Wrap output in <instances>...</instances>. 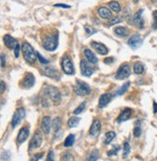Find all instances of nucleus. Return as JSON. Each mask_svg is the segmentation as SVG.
<instances>
[{
	"mask_svg": "<svg viewBox=\"0 0 157 161\" xmlns=\"http://www.w3.org/2000/svg\"><path fill=\"white\" fill-rule=\"evenodd\" d=\"M43 47L45 48L47 51H54L58 47V34L56 32L55 34H51V35H48L43 40Z\"/></svg>",
	"mask_w": 157,
	"mask_h": 161,
	"instance_id": "2",
	"label": "nucleus"
},
{
	"mask_svg": "<svg viewBox=\"0 0 157 161\" xmlns=\"http://www.w3.org/2000/svg\"><path fill=\"white\" fill-rule=\"evenodd\" d=\"M91 64L92 63H90L89 61H87V60H82L81 61L82 75H84L85 77H90L95 72V67Z\"/></svg>",
	"mask_w": 157,
	"mask_h": 161,
	"instance_id": "7",
	"label": "nucleus"
},
{
	"mask_svg": "<svg viewBox=\"0 0 157 161\" xmlns=\"http://www.w3.org/2000/svg\"><path fill=\"white\" fill-rule=\"evenodd\" d=\"M100 131H101V122H100L99 119H94L89 129V135L92 137H95L100 133Z\"/></svg>",
	"mask_w": 157,
	"mask_h": 161,
	"instance_id": "17",
	"label": "nucleus"
},
{
	"mask_svg": "<svg viewBox=\"0 0 157 161\" xmlns=\"http://www.w3.org/2000/svg\"><path fill=\"white\" fill-rule=\"evenodd\" d=\"M128 45L131 49L137 50L143 45V39L140 34H134L133 36H131L128 40Z\"/></svg>",
	"mask_w": 157,
	"mask_h": 161,
	"instance_id": "10",
	"label": "nucleus"
},
{
	"mask_svg": "<svg viewBox=\"0 0 157 161\" xmlns=\"http://www.w3.org/2000/svg\"><path fill=\"white\" fill-rule=\"evenodd\" d=\"M141 124H142L141 120H138L135 122V127H134V130H133V134L136 138H139L142 135V125Z\"/></svg>",
	"mask_w": 157,
	"mask_h": 161,
	"instance_id": "24",
	"label": "nucleus"
},
{
	"mask_svg": "<svg viewBox=\"0 0 157 161\" xmlns=\"http://www.w3.org/2000/svg\"><path fill=\"white\" fill-rule=\"evenodd\" d=\"M109 7L111 8V10L113 11L115 13H119L120 12V4L117 1H111L109 3Z\"/></svg>",
	"mask_w": 157,
	"mask_h": 161,
	"instance_id": "29",
	"label": "nucleus"
},
{
	"mask_svg": "<svg viewBox=\"0 0 157 161\" xmlns=\"http://www.w3.org/2000/svg\"><path fill=\"white\" fill-rule=\"evenodd\" d=\"M115 33L119 37H126L129 34V30L123 26H117L115 28Z\"/></svg>",
	"mask_w": 157,
	"mask_h": 161,
	"instance_id": "23",
	"label": "nucleus"
},
{
	"mask_svg": "<svg viewBox=\"0 0 157 161\" xmlns=\"http://www.w3.org/2000/svg\"><path fill=\"white\" fill-rule=\"evenodd\" d=\"M156 160H157V158H156Z\"/></svg>",
	"mask_w": 157,
	"mask_h": 161,
	"instance_id": "51",
	"label": "nucleus"
},
{
	"mask_svg": "<svg viewBox=\"0 0 157 161\" xmlns=\"http://www.w3.org/2000/svg\"><path fill=\"white\" fill-rule=\"evenodd\" d=\"M0 85H1V93H3V92H4V90H5L6 85H5V84H4V82H3V81L0 82Z\"/></svg>",
	"mask_w": 157,
	"mask_h": 161,
	"instance_id": "48",
	"label": "nucleus"
},
{
	"mask_svg": "<svg viewBox=\"0 0 157 161\" xmlns=\"http://www.w3.org/2000/svg\"><path fill=\"white\" fill-rule=\"evenodd\" d=\"M21 51H23V55L24 60L29 64H34L36 62L37 59V54H35L33 48L31 45L27 42H24L23 46H21Z\"/></svg>",
	"mask_w": 157,
	"mask_h": 161,
	"instance_id": "1",
	"label": "nucleus"
},
{
	"mask_svg": "<svg viewBox=\"0 0 157 161\" xmlns=\"http://www.w3.org/2000/svg\"><path fill=\"white\" fill-rule=\"evenodd\" d=\"M60 161H75V158H74V156L70 152H65L61 156Z\"/></svg>",
	"mask_w": 157,
	"mask_h": 161,
	"instance_id": "34",
	"label": "nucleus"
},
{
	"mask_svg": "<svg viewBox=\"0 0 157 161\" xmlns=\"http://www.w3.org/2000/svg\"><path fill=\"white\" fill-rule=\"evenodd\" d=\"M6 66V58H5V55L1 54V67L4 68Z\"/></svg>",
	"mask_w": 157,
	"mask_h": 161,
	"instance_id": "45",
	"label": "nucleus"
},
{
	"mask_svg": "<svg viewBox=\"0 0 157 161\" xmlns=\"http://www.w3.org/2000/svg\"><path fill=\"white\" fill-rule=\"evenodd\" d=\"M134 1H138V0H134Z\"/></svg>",
	"mask_w": 157,
	"mask_h": 161,
	"instance_id": "50",
	"label": "nucleus"
},
{
	"mask_svg": "<svg viewBox=\"0 0 157 161\" xmlns=\"http://www.w3.org/2000/svg\"><path fill=\"white\" fill-rule=\"evenodd\" d=\"M91 47L93 48V49L97 51L99 54H102V55H106L109 53V50L108 48L105 46L102 43H99V42H95L93 41L91 43Z\"/></svg>",
	"mask_w": 157,
	"mask_h": 161,
	"instance_id": "14",
	"label": "nucleus"
},
{
	"mask_svg": "<svg viewBox=\"0 0 157 161\" xmlns=\"http://www.w3.org/2000/svg\"><path fill=\"white\" fill-rule=\"evenodd\" d=\"M131 115H132V110H131V109H129V108H126V109H124V110L121 112V114L119 115V117H117L116 121L119 123L124 122V121L128 120L130 119Z\"/></svg>",
	"mask_w": 157,
	"mask_h": 161,
	"instance_id": "19",
	"label": "nucleus"
},
{
	"mask_svg": "<svg viewBox=\"0 0 157 161\" xmlns=\"http://www.w3.org/2000/svg\"><path fill=\"white\" fill-rule=\"evenodd\" d=\"M121 21V20L120 19H119V18H112L111 20H110V25H112V24H115V23H120Z\"/></svg>",
	"mask_w": 157,
	"mask_h": 161,
	"instance_id": "41",
	"label": "nucleus"
},
{
	"mask_svg": "<svg viewBox=\"0 0 157 161\" xmlns=\"http://www.w3.org/2000/svg\"><path fill=\"white\" fill-rule=\"evenodd\" d=\"M99 158V150H93L90 153L86 156L85 161H97Z\"/></svg>",
	"mask_w": 157,
	"mask_h": 161,
	"instance_id": "25",
	"label": "nucleus"
},
{
	"mask_svg": "<svg viewBox=\"0 0 157 161\" xmlns=\"http://www.w3.org/2000/svg\"><path fill=\"white\" fill-rule=\"evenodd\" d=\"M73 90L78 96H86V95H88L90 93L91 88L86 82L77 80L76 85L73 86Z\"/></svg>",
	"mask_w": 157,
	"mask_h": 161,
	"instance_id": "3",
	"label": "nucleus"
},
{
	"mask_svg": "<svg viewBox=\"0 0 157 161\" xmlns=\"http://www.w3.org/2000/svg\"><path fill=\"white\" fill-rule=\"evenodd\" d=\"M142 14H143V10H140L138 13L135 14L133 18V23L136 25V27H138L139 29H143L145 27V20L143 19Z\"/></svg>",
	"mask_w": 157,
	"mask_h": 161,
	"instance_id": "15",
	"label": "nucleus"
},
{
	"mask_svg": "<svg viewBox=\"0 0 157 161\" xmlns=\"http://www.w3.org/2000/svg\"><path fill=\"white\" fill-rule=\"evenodd\" d=\"M120 150V147L119 146H115L112 147V150H110L108 152V155L109 156H112V155H116L117 153H119V150Z\"/></svg>",
	"mask_w": 157,
	"mask_h": 161,
	"instance_id": "36",
	"label": "nucleus"
},
{
	"mask_svg": "<svg viewBox=\"0 0 157 161\" xmlns=\"http://www.w3.org/2000/svg\"><path fill=\"white\" fill-rule=\"evenodd\" d=\"M20 44H17V46L15 48V56L16 57H19V54H20Z\"/></svg>",
	"mask_w": 157,
	"mask_h": 161,
	"instance_id": "44",
	"label": "nucleus"
},
{
	"mask_svg": "<svg viewBox=\"0 0 157 161\" xmlns=\"http://www.w3.org/2000/svg\"><path fill=\"white\" fill-rule=\"evenodd\" d=\"M34 82H35V78L32 75L31 73H27L26 75L23 77V82H21V86L24 88H32L34 85Z\"/></svg>",
	"mask_w": 157,
	"mask_h": 161,
	"instance_id": "13",
	"label": "nucleus"
},
{
	"mask_svg": "<svg viewBox=\"0 0 157 161\" xmlns=\"http://www.w3.org/2000/svg\"><path fill=\"white\" fill-rule=\"evenodd\" d=\"M3 40H4V44H5V46L10 50H15V48L17 46V44H19L16 39L14 37H12L11 35H9V34H6V35L4 36Z\"/></svg>",
	"mask_w": 157,
	"mask_h": 161,
	"instance_id": "16",
	"label": "nucleus"
},
{
	"mask_svg": "<svg viewBox=\"0 0 157 161\" xmlns=\"http://www.w3.org/2000/svg\"><path fill=\"white\" fill-rule=\"evenodd\" d=\"M36 54H37V58L39 59V61H40L42 64H48V63H49V60L46 59L45 57H43V56L40 54V53H39V51H37Z\"/></svg>",
	"mask_w": 157,
	"mask_h": 161,
	"instance_id": "38",
	"label": "nucleus"
},
{
	"mask_svg": "<svg viewBox=\"0 0 157 161\" xmlns=\"http://www.w3.org/2000/svg\"><path fill=\"white\" fill-rule=\"evenodd\" d=\"M153 113L154 114H157V103L156 102L153 103Z\"/></svg>",
	"mask_w": 157,
	"mask_h": 161,
	"instance_id": "49",
	"label": "nucleus"
},
{
	"mask_svg": "<svg viewBox=\"0 0 157 161\" xmlns=\"http://www.w3.org/2000/svg\"><path fill=\"white\" fill-rule=\"evenodd\" d=\"M145 71V67L141 62H137L134 65V73L137 74V75H141Z\"/></svg>",
	"mask_w": 157,
	"mask_h": 161,
	"instance_id": "28",
	"label": "nucleus"
},
{
	"mask_svg": "<svg viewBox=\"0 0 157 161\" xmlns=\"http://www.w3.org/2000/svg\"><path fill=\"white\" fill-rule=\"evenodd\" d=\"M75 140H76V137L74 134H70L69 136L65 139V142H64V147H70L74 145V143H75Z\"/></svg>",
	"mask_w": 157,
	"mask_h": 161,
	"instance_id": "27",
	"label": "nucleus"
},
{
	"mask_svg": "<svg viewBox=\"0 0 157 161\" xmlns=\"http://www.w3.org/2000/svg\"><path fill=\"white\" fill-rule=\"evenodd\" d=\"M80 120H81V119H78V117H76V116L71 117V119L68 120V126L70 128L77 127L78 123H80Z\"/></svg>",
	"mask_w": 157,
	"mask_h": 161,
	"instance_id": "30",
	"label": "nucleus"
},
{
	"mask_svg": "<svg viewBox=\"0 0 157 161\" xmlns=\"http://www.w3.org/2000/svg\"><path fill=\"white\" fill-rule=\"evenodd\" d=\"M51 128V119L49 116H46L43 117L41 122V129L45 135H49Z\"/></svg>",
	"mask_w": 157,
	"mask_h": 161,
	"instance_id": "12",
	"label": "nucleus"
},
{
	"mask_svg": "<svg viewBox=\"0 0 157 161\" xmlns=\"http://www.w3.org/2000/svg\"><path fill=\"white\" fill-rule=\"evenodd\" d=\"M130 66L128 64H123L122 66L117 70L116 74H115V79L117 80H124L127 79V78L130 76Z\"/></svg>",
	"mask_w": 157,
	"mask_h": 161,
	"instance_id": "9",
	"label": "nucleus"
},
{
	"mask_svg": "<svg viewBox=\"0 0 157 161\" xmlns=\"http://www.w3.org/2000/svg\"><path fill=\"white\" fill-rule=\"evenodd\" d=\"M25 116V110L23 108H20L15 112L14 116H13L12 119V127L16 128L17 125L20 123V121L24 119Z\"/></svg>",
	"mask_w": 157,
	"mask_h": 161,
	"instance_id": "8",
	"label": "nucleus"
},
{
	"mask_svg": "<svg viewBox=\"0 0 157 161\" xmlns=\"http://www.w3.org/2000/svg\"><path fill=\"white\" fill-rule=\"evenodd\" d=\"M46 161H55L54 160V150H51L49 151V153H48V157Z\"/></svg>",
	"mask_w": 157,
	"mask_h": 161,
	"instance_id": "40",
	"label": "nucleus"
},
{
	"mask_svg": "<svg viewBox=\"0 0 157 161\" xmlns=\"http://www.w3.org/2000/svg\"><path fill=\"white\" fill-rule=\"evenodd\" d=\"M54 7H60V8H66V9H69V8H71V6L66 5V4H55Z\"/></svg>",
	"mask_w": 157,
	"mask_h": 161,
	"instance_id": "47",
	"label": "nucleus"
},
{
	"mask_svg": "<svg viewBox=\"0 0 157 161\" xmlns=\"http://www.w3.org/2000/svg\"><path fill=\"white\" fill-rule=\"evenodd\" d=\"M84 54H85V57H86L87 61H89L90 63L92 64H96L98 62V58L96 57V55L88 49H85L84 51Z\"/></svg>",
	"mask_w": 157,
	"mask_h": 161,
	"instance_id": "21",
	"label": "nucleus"
},
{
	"mask_svg": "<svg viewBox=\"0 0 157 161\" xmlns=\"http://www.w3.org/2000/svg\"><path fill=\"white\" fill-rule=\"evenodd\" d=\"M112 98V95L111 93H104L100 96L99 99V107L100 108H104L106 107L109 103L111 102V100Z\"/></svg>",
	"mask_w": 157,
	"mask_h": 161,
	"instance_id": "20",
	"label": "nucleus"
},
{
	"mask_svg": "<svg viewBox=\"0 0 157 161\" xmlns=\"http://www.w3.org/2000/svg\"><path fill=\"white\" fill-rule=\"evenodd\" d=\"M115 138V133L113 131H109L106 133V136H105V140H104V144L106 146L110 145L112 143V141Z\"/></svg>",
	"mask_w": 157,
	"mask_h": 161,
	"instance_id": "26",
	"label": "nucleus"
},
{
	"mask_svg": "<svg viewBox=\"0 0 157 161\" xmlns=\"http://www.w3.org/2000/svg\"><path fill=\"white\" fill-rule=\"evenodd\" d=\"M41 157H43V153H39V154L34 155L33 157H32V160H34V161H38L39 159H41Z\"/></svg>",
	"mask_w": 157,
	"mask_h": 161,
	"instance_id": "46",
	"label": "nucleus"
},
{
	"mask_svg": "<svg viewBox=\"0 0 157 161\" xmlns=\"http://www.w3.org/2000/svg\"><path fill=\"white\" fill-rule=\"evenodd\" d=\"M28 136H29V129L27 127H23L20 130L19 134H17V143L19 144L24 143L26 140H27Z\"/></svg>",
	"mask_w": 157,
	"mask_h": 161,
	"instance_id": "18",
	"label": "nucleus"
},
{
	"mask_svg": "<svg viewBox=\"0 0 157 161\" xmlns=\"http://www.w3.org/2000/svg\"><path fill=\"white\" fill-rule=\"evenodd\" d=\"M45 95L50 100H51V101L54 102V104H57L60 101V99H61L60 91L58 90L57 88L52 86V85H49L45 89Z\"/></svg>",
	"mask_w": 157,
	"mask_h": 161,
	"instance_id": "4",
	"label": "nucleus"
},
{
	"mask_svg": "<svg viewBox=\"0 0 157 161\" xmlns=\"http://www.w3.org/2000/svg\"><path fill=\"white\" fill-rule=\"evenodd\" d=\"M85 107H86V102L84 101L82 103H81V105L78 106L77 109H75V111L73 112V113H74V115H80L82 111H85Z\"/></svg>",
	"mask_w": 157,
	"mask_h": 161,
	"instance_id": "35",
	"label": "nucleus"
},
{
	"mask_svg": "<svg viewBox=\"0 0 157 161\" xmlns=\"http://www.w3.org/2000/svg\"><path fill=\"white\" fill-rule=\"evenodd\" d=\"M42 142H43V136L39 131H36L34 133L31 141L29 143V147H28L29 151H32L33 150L39 149L42 145Z\"/></svg>",
	"mask_w": 157,
	"mask_h": 161,
	"instance_id": "6",
	"label": "nucleus"
},
{
	"mask_svg": "<svg viewBox=\"0 0 157 161\" xmlns=\"http://www.w3.org/2000/svg\"><path fill=\"white\" fill-rule=\"evenodd\" d=\"M113 61H115V58L113 57H107L104 59V63H106V64H111Z\"/></svg>",
	"mask_w": 157,
	"mask_h": 161,
	"instance_id": "43",
	"label": "nucleus"
},
{
	"mask_svg": "<svg viewBox=\"0 0 157 161\" xmlns=\"http://www.w3.org/2000/svg\"><path fill=\"white\" fill-rule=\"evenodd\" d=\"M10 156H11V152L8 151V150H5V151H4L3 153H2V159L5 160V159H6L5 157H7V160H8L9 158H10Z\"/></svg>",
	"mask_w": 157,
	"mask_h": 161,
	"instance_id": "42",
	"label": "nucleus"
},
{
	"mask_svg": "<svg viewBox=\"0 0 157 161\" xmlns=\"http://www.w3.org/2000/svg\"><path fill=\"white\" fill-rule=\"evenodd\" d=\"M60 126H61V119L60 117H55L54 121H52V128H54L55 133L60 129Z\"/></svg>",
	"mask_w": 157,
	"mask_h": 161,
	"instance_id": "31",
	"label": "nucleus"
},
{
	"mask_svg": "<svg viewBox=\"0 0 157 161\" xmlns=\"http://www.w3.org/2000/svg\"><path fill=\"white\" fill-rule=\"evenodd\" d=\"M130 150H131L130 145L127 142H125L123 144V154H122V157H123V158L127 157V156L129 155V153H130Z\"/></svg>",
	"mask_w": 157,
	"mask_h": 161,
	"instance_id": "33",
	"label": "nucleus"
},
{
	"mask_svg": "<svg viewBox=\"0 0 157 161\" xmlns=\"http://www.w3.org/2000/svg\"><path fill=\"white\" fill-rule=\"evenodd\" d=\"M98 15L104 20H111L112 19V12L106 7H100L98 9Z\"/></svg>",
	"mask_w": 157,
	"mask_h": 161,
	"instance_id": "22",
	"label": "nucleus"
},
{
	"mask_svg": "<svg viewBox=\"0 0 157 161\" xmlns=\"http://www.w3.org/2000/svg\"><path fill=\"white\" fill-rule=\"evenodd\" d=\"M152 17H153V21H152L151 27L153 29H157V10L153 11V13H152Z\"/></svg>",
	"mask_w": 157,
	"mask_h": 161,
	"instance_id": "37",
	"label": "nucleus"
},
{
	"mask_svg": "<svg viewBox=\"0 0 157 161\" xmlns=\"http://www.w3.org/2000/svg\"><path fill=\"white\" fill-rule=\"evenodd\" d=\"M43 74L45 76L49 77V78H51V79H54V80H59L60 79L59 72L54 67H50V66L45 67V68H44V70H43Z\"/></svg>",
	"mask_w": 157,
	"mask_h": 161,
	"instance_id": "11",
	"label": "nucleus"
},
{
	"mask_svg": "<svg viewBox=\"0 0 157 161\" xmlns=\"http://www.w3.org/2000/svg\"><path fill=\"white\" fill-rule=\"evenodd\" d=\"M129 86H130V82H125V84L116 91V95H119H119L124 94L126 91H127V89L129 88Z\"/></svg>",
	"mask_w": 157,
	"mask_h": 161,
	"instance_id": "32",
	"label": "nucleus"
},
{
	"mask_svg": "<svg viewBox=\"0 0 157 161\" xmlns=\"http://www.w3.org/2000/svg\"><path fill=\"white\" fill-rule=\"evenodd\" d=\"M61 67H62L64 73L67 74V75H74L75 74V68H74L72 60L67 55H64L61 59Z\"/></svg>",
	"mask_w": 157,
	"mask_h": 161,
	"instance_id": "5",
	"label": "nucleus"
},
{
	"mask_svg": "<svg viewBox=\"0 0 157 161\" xmlns=\"http://www.w3.org/2000/svg\"><path fill=\"white\" fill-rule=\"evenodd\" d=\"M85 30L86 31V33L88 34V35H92V34L96 33V30L93 29L92 27L88 26V25H85Z\"/></svg>",
	"mask_w": 157,
	"mask_h": 161,
	"instance_id": "39",
	"label": "nucleus"
}]
</instances>
